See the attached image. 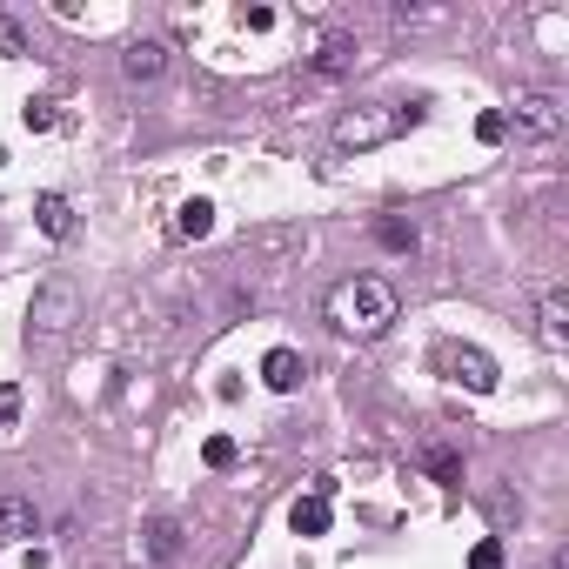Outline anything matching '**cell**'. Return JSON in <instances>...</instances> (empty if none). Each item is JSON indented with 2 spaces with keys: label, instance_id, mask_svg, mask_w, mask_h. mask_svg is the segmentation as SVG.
<instances>
[{
  "label": "cell",
  "instance_id": "obj_1",
  "mask_svg": "<svg viewBox=\"0 0 569 569\" xmlns=\"http://www.w3.org/2000/svg\"><path fill=\"white\" fill-rule=\"evenodd\" d=\"M329 322L355 342H375V335L395 322V288L382 275H349V282L329 288Z\"/></svg>",
  "mask_w": 569,
  "mask_h": 569
},
{
  "label": "cell",
  "instance_id": "obj_2",
  "mask_svg": "<svg viewBox=\"0 0 569 569\" xmlns=\"http://www.w3.org/2000/svg\"><path fill=\"white\" fill-rule=\"evenodd\" d=\"M422 121V108H349L342 121H335V148H382V141H395V134H409Z\"/></svg>",
  "mask_w": 569,
  "mask_h": 569
},
{
  "label": "cell",
  "instance_id": "obj_3",
  "mask_svg": "<svg viewBox=\"0 0 569 569\" xmlns=\"http://www.w3.org/2000/svg\"><path fill=\"white\" fill-rule=\"evenodd\" d=\"M516 134H523V141H556V134H563V101H556V94H516Z\"/></svg>",
  "mask_w": 569,
  "mask_h": 569
},
{
  "label": "cell",
  "instance_id": "obj_4",
  "mask_svg": "<svg viewBox=\"0 0 569 569\" xmlns=\"http://www.w3.org/2000/svg\"><path fill=\"white\" fill-rule=\"evenodd\" d=\"M436 369L449 375V382H469L476 395L496 389V362H489L482 349H462V342H442V349H436Z\"/></svg>",
  "mask_w": 569,
  "mask_h": 569
},
{
  "label": "cell",
  "instance_id": "obj_5",
  "mask_svg": "<svg viewBox=\"0 0 569 569\" xmlns=\"http://www.w3.org/2000/svg\"><path fill=\"white\" fill-rule=\"evenodd\" d=\"M27 322L47 329V335H61L67 322H74V288H67V282H47L41 295H34V308H27Z\"/></svg>",
  "mask_w": 569,
  "mask_h": 569
},
{
  "label": "cell",
  "instance_id": "obj_6",
  "mask_svg": "<svg viewBox=\"0 0 569 569\" xmlns=\"http://www.w3.org/2000/svg\"><path fill=\"white\" fill-rule=\"evenodd\" d=\"M161 67H168V47L161 41H128V54H121L128 81H161Z\"/></svg>",
  "mask_w": 569,
  "mask_h": 569
},
{
  "label": "cell",
  "instance_id": "obj_7",
  "mask_svg": "<svg viewBox=\"0 0 569 569\" xmlns=\"http://www.w3.org/2000/svg\"><path fill=\"white\" fill-rule=\"evenodd\" d=\"M262 382H268L275 395H288L295 382H302V355H295V349H268V355H262Z\"/></svg>",
  "mask_w": 569,
  "mask_h": 569
},
{
  "label": "cell",
  "instance_id": "obj_8",
  "mask_svg": "<svg viewBox=\"0 0 569 569\" xmlns=\"http://www.w3.org/2000/svg\"><path fill=\"white\" fill-rule=\"evenodd\" d=\"M141 549H148V563H175V556H181V523L154 516V523H148V536H141Z\"/></svg>",
  "mask_w": 569,
  "mask_h": 569
},
{
  "label": "cell",
  "instance_id": "obj_9",
  "mask_svg": "<svg viewBox=\"0 0 569 569\" xmlns=\"http://www.w3.org/2000/svg\"><path fill=\"white\" fill-rule=\"evenodd\" d=\"M34 536V503L27 496H0V543H21Z\"/></svg>",
  "mask_w": 569,
  "mask_h": 569
},
{
  "label": "cell",
  "instance_id": "obj_10",
  "mask_svg": "<svg viewBox=\"0 0 569 569\" xmlns=\"http://www.w3.org/2000/svg\"><path fill=\"white\" fill-rule=\"evenodd\" d=\"M34 215H41V235H54V241L74 235V201L67 195H41L34 201Z\"/></svg>",
  "mask_w": 569,
  "mask_h": 569
},
{
  "label": "cell",
  "instance_id": "obj_11",
  "mask_svg": "<svg viewBox=\"0 0 569 569\" xmlns=\"http://www.w3.org/2000/svg\"><path fill=\"white\" fill-rule=\"evenodd\" d=\"M288 529L295 536H329V496H302V503L288 509Z\"/></svg>",
  "mask_w": 569,
  "mask_h": 569
},
{
  "label": "cell",
  "instance_id": "obj_12",
  "mask_svg": "<svg viewBox=\"0 0 569 569\" xmlns=\"http://www.w3.org/2000/svg\"><path fill=\"white\" fill-rule=\"evenodd\" d=\"M208 228H215V201H181V208H175V235L181 241H201V235H208Z\"/></svg>",
  "mask_w": 569,
  "mask_h": 569
},
{
  "label": "cell",
  "instance_id": "obj_13",
  "mask_svg": "<svg viewBox=\"0 0 569 569\" xmlns=\"http://www.w3.org/2000/svg\"><path fill=\"white\" fill-rule=\"evenodd\" d=\"M355 67V41L349 34H335V41H322V54H315V74L322 81H335V74H349Z\"/></svg>",
  "mask_w": 569,
  "mask_h": 569
},
{
  "label": "cell",
  "instance_id": "obj_14",
  "mask_svg": "<svg viewBox=\"0 0 569 569\" xmlns=\"http://www.w3.org/2000/svg\"><path fill=\"white\" fill-rule=\"evenodd\" d=\"M375 241H382V248H389V255H409V248H416V221H375Z\"/></svg>",
  "mask_w": 569,
  "mask_h": 569
},
{
  "label": "cell",
  "instance_id": "obj_15",
  "mask_svg": "<svg viewBox=\"0 0 569 569\" xmlns=\"http://www.w3.org/2000/svg\"><path fill=\"white\" fill-rule=\"evenodd\" d=\"M543 335H549V342H563V335H569V302H563V288H549V295H543Z\"/></svg>",
  "mask_w": 569,
  "mask_h": 569
},
{
  "label": "cell",
  "instance_id": "obj_16",
  "mask_svg": "<svg viewBox=\"0 0 569 569\" xmlns=\"http://www.w3.org/2000/svg\"><path fill=\"white\" fill-rule=\"evenodd\" d=\"M422 462H429V476H436V482H462V456H456V449H429Z\"/></svg>",
  "mask_w": 569,
  "mask_h": 569
},
{
  "label": "cell",
  "instance_id": "obj_17",
  "mask_svg": "<svg viewBox=\"0 0 569 569\" xmlns=\"http://www.w3.org/2000/svg\"><path fill=\"white\" fill-rule=\"evenodd\" d=\"M503 134H509V114H503V108L476 114V141H482V148H496V141H503Z\"/></svg>",
  "mask_w": 569,
  "mask_h": 569
},
{
  "label": "cell",
  "instance_id": "obj_18",
  "mask_svg": "<svg viewBox=\"0 0 569 569\" xmlns=\"http://www.w3.org/2000/svg\"><path fill=\"white\" fill-rule=\"evenodd\" d=\"M201 462L208 469H235V436H208L201 442Z\"/></svg>",
  "mask_w": 569,
  "mask_h": 569
},
{
  "label": "cell",
  "instance_id": "obj_19",
  "mask_svg": "<svg viewBox=\"0 0 569 569\" xmlns=\"http://www.w3.org/2000/svg\"><path fill=\"white\" fill-rule=\"evenodd\" d=\"M469 569H503V543H496V536L476 543V549H469Z\"/></svg>",
  "mask_w": 569,
  "mask_h": 569
},
{
  "label": "cell",
  "instance_id": "obj_20",
  "mask_svg": "<svg viewBox=\"0 0 569 569\" xmlns=\"http://www.w3.org/2000/svg\"><path fill=\"white\" fill-rule=\"evenodd\" d=\"M14 422H21V389L0 382V429H14Z\"/></svg>",
  "mask_w": 569,
  "mask_h": 569
},
{
  "label": "cell",
  "instance_id": "obj_21",
  "mask_svg": "<svg viewBox=\"0 0 569 569\" xmlns=\"http://www.w3.org/2000/svg\"><path fill=\"white\" fill-rule=\"evenodd\" d=\"M21 121H27L34 134H47V128H54V101H27V108H21Z\"/></svg>",
  "mask_w": 569,
  "mask_h": 569
},
{
  "label": "cell",
  "instance_id": "obj_22",
  "mask_svg": "<svg viewBox=\"0 0 569 569\" xmlns=\"http://www.w3.org/2000/svg\"><path fill=\"white\" fill-rule=\"evenodd\" d=\"M0 54H27V34H21V21H7V14H0Z\"/></svg>",
  "mask_w": 569,
  "mask_h": 569
},
{
  "label": "cell",
  "instance_id": "obj_23",
  "mask_svg": "<svg viewBox=\"0 0 569 569\" xmlns=\"http://www.w3.org/2000/svg\"><path fill=\"white\" fill-rule=\"evenodd\" d=\"M241 21H248V34H268V27H275V14H268V7H248Z\"/></svg>",
  "mask_w": 569,
  "mask_h": 569
}]
</instances>
